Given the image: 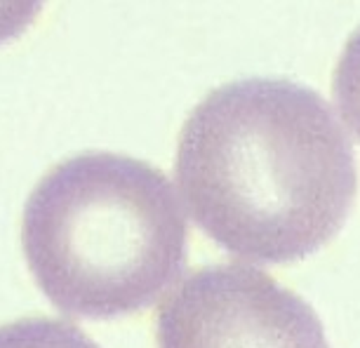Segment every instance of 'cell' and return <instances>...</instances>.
Wrapping results in <instances>:
<instances>
[{"instance_id":"cell-1","label":"cell","mask_w":360,"mask_h":348,"mask_svg":"<svg viewBox=\"0 0 360 348\" xmlns=\"http://www.w3.org/2000/svg\"><path fill=\"white\" fill-rule=\"evenodd\" d=\"M174 186L233 257L288 264L323 247L356 200L351 141L316 90L288 78L217 87L186 118Z\"/></svg>"},{"instance_id":"cell-2","label":"cell","mask_w":360,"mask_h":348,"mask_svg":"<svg viewBox=\"0 0 360 348\" xmlns=\"http://www.w3.org/2000/svg\"><path fill=\"white\" fill-rule=\"evenodd\" d=\"M22 250L59 311L106 320L146 309L176 283L188 224L158 167L92 151L36 183L22 214Z\"/></svg>"},{"instance_id":"cell-3","label":"cell","mask_w":360,"mask_h":348,"mask_svg":"<svg viewBox=\"0 0 360 348\" xmlns=\"http://www.w3.org/2000/svg\"><path fill=\"white\" fill-rule=\"evenodd\" d=\"M155 346L330 348L316 311L248 264H210L181 276L155 313Z\"/></svg>"},{"instance_id":"cell-4","label":"cell","mask_w":360,"mask_h":348,"mask_svg":"<svg viewBox=\"0 0 360 348\" xmlns=\"http://www.w3.org/2000/svg\"><path fill=\"white\" fill-rule=\"evenodd\" d=\"M0 348H99L69 320L31 316L0 325Z\"/></svg>"},{"instance_id":"cell-5","label":"cell","mask_w":360,"mask_h":348,"mask_svg":"<svg viewBox=\"0 0 360 348\" xmlns=\"http://www.w3.org/2000/svg\"><path fill=\"white\" fill-rule=\"evenodd\" d=\"M335 99L349 129L360 139V29L351 33L335 68Z\"/></svg>"}]
</instances>
